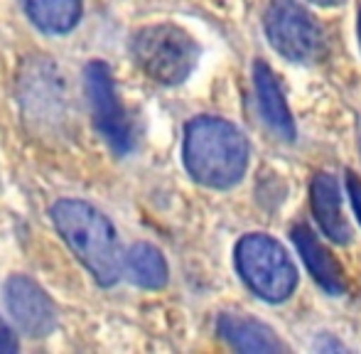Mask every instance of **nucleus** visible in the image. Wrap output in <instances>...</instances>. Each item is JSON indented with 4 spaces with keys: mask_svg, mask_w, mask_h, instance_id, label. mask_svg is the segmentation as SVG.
<instances>
[{
    "mask_svg": "<svg viewBox=\"0 0 361 354\" xmlns=\"http://www.w3.org/2000/svg\"><path fill=\"white\" fill-rule=\"evenodd\" d=\"M266 35L278 54L290 62H314L324 52V35L314 15L298 0H271Z\"/></svg>",
    "mask_w": 361,
    "mask_h": 354,
    "instance_id": "5",
    "label": "nucleus"
},
{
    "mask_svg": "<svg viewBox=\"0 0 361 354\" xmlns=\"http://www.w3.org/2000/svg\"><path fill=\"white\" fill-rule=\"evenodd\" d=\"M347 187H349V197H352L354 212L359 214V221H361V182H359V177L347 175Z\"/></svg>",
    "mask_w": 361,
    "mask_h": 354,
    "instance_id": "15",
    "label": "nucleus"
},
{
    "mask_svg": "<svg viewBox=\"0 0 361 354\" xmlns=\"http://www.w3.org/2000/svg\"><path fill=\"white\" fill-rule=\"evenodd\" d=\"M23 3L30 20L49 35L69 32L81 18V0H23Z\"/></svg>",
    "mask_w": 361,
    "mask_h": 354,
    "instance_id": "12",
    "label": "nucleus"
},
{
    "mask_svg": "<svg viewBox=\"0 0 361 354\" xmlns=\"http://www.w3.org/2000/svg\"><path fill=\"white\" fill-rule=\"evenodd\" d=\"M126 271H128L130 281L147 291H157L167 283V264L160 249L150 244H135L130 246L128 256H126Z\"/></svg>",
    "mask_w": 361,
    "mask_h": 354,
    "instance_id": "13",
    "label": "nucleus"
},
{
    "mask_svg": "<svg viewBox=\"0 0 361 354\" xmlns=\"http://www.w3.org/2000/svg\"><path fill=\"white\" fill-rule=\"evenodd\" d=\"M359 42H361V10H359Z\"/></svg>",
    "mask_w": 361,
    "mask_h": 354,
    "instance_id": "17",
    "label": "nucleus"
},
{
    "mask_svg": "<svg viewBox=\"0 0 361 354\" xmlns=\"http://www.w3.org/2000/svg\"><path fill=\"white\" fill-rule=\"evenodd\" d=\"M293 241L298 246L300 256H302L305 266L310 268L312 278L332 295H339L344 291V278H342V268L337 266V261L332 259L327 249L317 241V236L307 229L305 224L295 226L293 229Z\"/></svg>",
    "mask_w": 361,
    "mask_h": 354,
    "instance_id": "11",
    "label": "nucleus"
},
{
    "mask_svg": "<svg viewBox=\"0 0 361 354\" xmlns=\"http://www.w3.org/2000/svg\"><path fill=\"white\" fill-rule=\"evenodd\" d=\"M84 89L96 130L104 135V140L116 155H126L133 148V130H130V121L126 116L123 106H121L118 94H116L114 72H111L109 64L101 62V59L86 64Z\"/></svg>",
    "mask_w": 361,
    "mask_h": 354,
    "instance_id": "6",
    "label": "nucleus"
},
{
    "mask_svg": "<svg viewBox=\"0 0 361 354\" xmlns=\"http://www.w3.org/2000/svg\"><path fill=\"white\" fill-rule=\"evenodd\" d=\"M187 173L212 190L238 185L248 168V140L233 123L216 116L192 118L182 148Z\"/></svg>",
    "mask_w": 361,
    "mask_h": 354,
    "instance_id": "1",
    "label": "nucleus"
},
{
    "mask_svg": "<svg viewBox=\"0 0 361 354\" xmlns=\"http://www.w3.org/2000/svg\"><path fill=\"white\" fill-rule=\"evenodd\" d=\"M216 330L221 335V340H226L238 352L276 354L283 350L281 340L273 335L271 327L246 315H221Z\"/></svg>",
    "mask_w": 361,
    "mask_h": 354,
    "instance_id": "9",
    "label": "nucleus"
},
{
    "mask_svg": "<svg viewBox=\"0 0 361 354\" xmlns=\"http://www.w3.org/2000/svg\"><path fill=\"white\" fill-rule=\"evenodd\" d=\"M236 268L243 283L268 303L293 295L298 271L281 244L268 234H248L236 244Z\"/></svg>",
    "mask_w": 361,
    "mask_h": 354,
    "instance_id": "4",
    "label": "nucleus"
},
{
    "mask_svg": "<svg viewBox=\"0 0 361 354\" xmlns=\"http://www.w3.org/2000/svg\"><path fill=\"white\" fill-rule=\"evenodd\" d=\"M133 57L150 79L165 87H175L185 82L197 67L200 44L177 25H147L135 32Z\"/></svg>",
    "mask_w": 361,
    "mask_h": 354,
    "instance_id": "3",
    "label": "nucleus"
},
{
    "mask_svg": "<svg viewBox=\"0 0 361 354\" xmlns=\"http://www.w3.org/2000/svg\"><path fill=\"white\" fill-rule=\"evenodd\" d=\"M5 305L15 325L27 337H47L57 327V310L49 295L27 276H10L5 283Z\"/></svg>",
    "mask_w": 361,
    "mask_h": 354,
    "instance_id": "7",
    "label": "nucleus"
},
{
    "mask_svg": "<svg viewBox=\"0 0 361 354\" xmlns=\"http://www.w3.org/2000/svg\"><path fill=\"white\" fill-rule=\"evenodd\" d=\"M253 82H256L258 109H261L266 123L273 128V133L283 140H295V121L288 111V104L283 99V91L276 82V74L271 72L266 62H256L253 67Z\"/></svg>",
    "mask_w": 361,
    "mask_h": 354,
    "instance_id": "10",
    "label": "nucleus"
},
{
    "mask_svg": "<svg viewBox=\"0 0 361 354\" xmlns=\"http://www.w3.org/2000/svg\"><path fill=\"white\" fill-rule=\"evenodd\" d=\"M312 212L319 221V229L324 236L334 241V244H349L352 241V226H349L347 216L342 212V197H339V185L332 175L319 173L312 180Z\"/></svg>",
    "mask_w": 361,
    "mask_h": 354,
    "instance_id": "8",
    "label": "nucleus"
},
{
    "mask_svg": "<svg viewBox=\"0 0 361 354\" xmlns=\"http://www.w3.org/2000/svg\"><path fill=\"white\" fill-rule=\"evenodd\" d=\"M52 221L64 244L104 288L118 283L126 268L118 236L109 216L81 200H59L52 207Z\"/></svg>",
    "mask_w": 361,
    "mask_h": 354,
    "instance_id": "2",
    "label": "nucleus"
},
{
    "mask_svg": "<svg viewBox=\"0 0 361 354\" xmlns=\"http://www.w3.org/2000/svg\"><path fill=\"white\" fill-rule=\"evenodd\" d=\"M312 3H317V5H339V3H344V0H312Z\"/></svg>",
    "mask_w": 361,
    "mask_h": 354,
    "instance_id": "16",
    "label": "nucleus"
},
{
    "mask_svg": "<svg viewBox=\"0 0 361 354\" xmlns=\"http://www.w3.org/2000/svg\"><path fill=\"white\" fill-rule=\"evenodd\" d=\"M18 337L15 332L8 327V322L0 317V354H15L18 352Z\"/></svg>",
    "mask_w": 361,
    "mask_h": 354,
    "instance_id": "14",
    "label": "nucleus"
}]
</instances>
